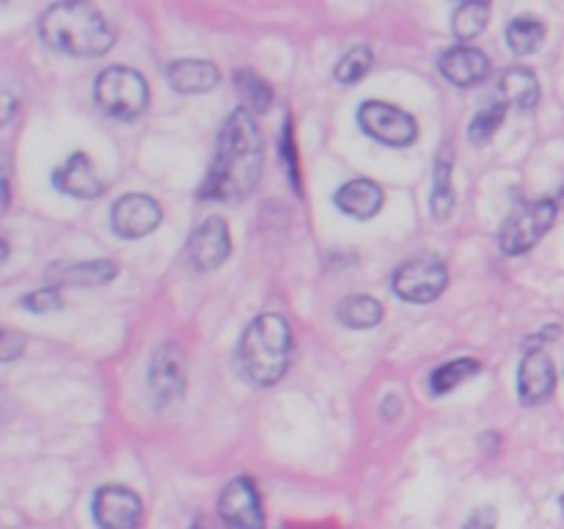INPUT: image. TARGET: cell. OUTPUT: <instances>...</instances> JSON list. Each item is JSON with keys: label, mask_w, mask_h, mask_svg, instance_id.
Segmentation results:
<instances>
[{"label": "cell", "mask_w": 564, "mask_h": 529, "mask_svg": "<svg viewBox=\"0 0 564 529\" xmlns=\"http://www.w3.org/2000/svg\"><path fill=\"white\" fill-rule=\"evenodd\" d=\"M55 187L72 198H97L105 193V180L94 160L86 152H75L58 171L53 174Z\"/></svg>", "instance_id": "5bb4252c"}, {"label": "cell", "mask_w": 564, "mask_h": 529, "mask_svg": "<svg viewBox=\"0 0 564 529\" xmlns=\"http://www.w3.org/2000/svg\"><path fill=\"white\" fill-rule=\"evenodd\" d=\"M505 36H507V44H510L512 53L532 55V53H538L540 44L545 42V25H543V20H538V17L521 14V17H516L510 25H507Z\"/></svg>", "instance_id": "44dd1931"}, {"label": "cell", "mask_w": 564, "mask_h": 529, "mask_svg": "<svg viewBox=\"0 0 564 529\" xmlns=\"http://www.w3.org/2000/svg\"><path fill=\"white\" fill-rule=\"evenodd\" d=\"M218 512L226 529H264L259 490L248 477H237L226 485L218 499Z\"/></svg>", "instance_id": "30bf717a"}, {"label": "cell", "mask_w": 564, "mask_h": 529, "mask_svg": "<svg viewBox=\"0 0 564 529\" xmlns=\"http://www.w3.org/2000/svg\"><path fill=\"white\" fill-rule=\"evenodd\" d=\"M452 207H455V187H452V158L438 154L435 163V182H433V215L438 220L449 218Z\"/></svg>", "instance_id": "cb8c5ba5"}, {"label": "cell", "mask_w": 564, "mask_h": 529, "mask_svg": "<svg viewBox=\"0 0 564 529\" xmlns=\"http://www.w3.org/2000/svg\"><path fill=\"white\" fill-rule=\"evenodd\" d=\"M193 529H213V527H209V521H207V518H198V521L193 523Z\"/></svg>", "instance_id": "836d02e7"}, {"label": "cell", "mask_w": 564, "mask_h": 529, "mask_svg": "<svg viewBox=\"0 0 564 529\" xmlns=\"http://www.w3.org/2000/svg\"><path fill=\"white\" fill-rule=\"evenodd\" d=\"M235 86L242 99V108H246L248 114H268L270 105H273V91H270V86L257 75V72L237 69Z\"/></svg>", "instance_id": "7402d4cb"}, {"label": "cell", "mask_w": 564, "mask_h": 529, "mask_svg": "<svg viewBox=\"0 0 564 529\" xmlns=\"http://www.w3.org/2000/svg\"><path fill=\"white\" fill-rule=\"evenodd\" d=\"M380 411H383L386 419H397V417H400V411H402L400 397H397V395L386 397V402H383V408H380Z\"/></svg>", "instance_id": "1f68e13d"}, {"label": "cell", "mask_w": 564, "mask_h": 529, "mask_svg": "<svg viewBox=\"0 0 564 529\" xmlns=\"http://www.w3.org/2000/svg\"><path fill=\"white\" fill-rule=\"evenodd\" d=\"M496 523H499V512H496V507L485 505L466 518L463 529H496Z\"/></svg>", "instance_id": "f1b7e54d"}, {"label": "cell", "mask_w": 564, "mask_h": 529, "mask_svg": "<svg viewBox=\"0 0 564 529\" xmlns=\"http://www.w3.org/2000/svg\"><path fill=\"white\" fill-rule=\"evenodd\" d=\"M501 94H505V102L512 105L518 110H532L540 102V80L532 69L527 66H512L501 75L499 80Z\"/></svg>", "instance_id": "d6986e66"}, {"label": "cell", "mask_w": 564, "mask_h": 529, "mask_svg": "<svg viewBox=\"0 0 564 529\" xmlns=\"http://www.w3.org/2000/svg\"><path fill=\"white\" fill-rule=\"evenodd\" d=\"M3 102H6V110H3V121L11 119V114H14V99H11V94L6 91L3 94Z\"/></svg>", "instance_id": "d6a6232c"}, {"label": "cell", "mask_w": 564, "mask_h": 529, "mask_svg": "<svg viewBox=\"0 0 564 529\" xmlns=\"http://www.w3.org/2000/svg\"><path fill=\"white\" fill-rule=\"evenodd\" d=\"M556 386V369L554 361L540 347H529L523 356L521 369H518V395H521L523 406H540L554 395Z\"/></svg>", "instance_id": "4fadbf2b"}, {"label": "cell", "mask_w": 564, "mask_h": 529, "mask_svg": "<svg viewBox=\"0 0 564 529\" xmlns=\"http://www.w3.org/2000/svg\"><path fill=\"white\" fill-rule=\"evenodd\" d=\"M169 83L180 94H209L220 86V72L213 61L185 58L169 66Z\"/></svg>", "instance_id": "ac0fdd59"}, {"label": "cell", "mask_w": 564, "mask_h": 529, "mask_svg": "<svg viewBox=\"0 0 564 529\" xmlns=\"http://www.w3.org/2000/svg\"><path fill=\"white\" fill-rule=\"evenodd\" d=\"M438 69L449 83L468 88L477 86V83H482L485 77H488L490 61L482 50L468 47V44H457V47L446 50V53L441 55Z\"/></svg>", "instance_id": "9a60e30c"}, {"label": "cell", "mask_w": 564, "mask_h": 529, "mask_svg": "<svg viewBox=\"0 0 564 529\" xmlns=\"http://www.w3.org/2000/svg\"><path fill=\"white\" fill-rule=\"evenodd\" d=\"M284 163L290 165V176L295 182V187L301 191V174H297V158H295V147H292V127L290 121L284 125Z\"/></svg>", "instance_id": "f546056e"}, {"label": "cell", "mask_w": 564, "mask_h": 529, "mask_svg": "<svg viewBox=\"0 0 564 529\" xmlns=\"http://www.w3.org/2000/svg\"><path fill=\"white\" fill-rule=\"evenodd\" d=\"M163 220V209L147 193H127L110 207V226L124 240H138V237L152 235Z\"/></svg>", "instance_id": "9c48e42d"}, {"label": "cell", "mask_w": 564, "mask_h": 529, "mask_svg": "<svg viewBox=\"0 0 564 529\" xmlns=\"http://www.w3.org/2000/svg\"><path fill=\"white\" fill-rule=\"evenodd\" d=\"M375 66V53L367 44H358L352 47L345 58L336 64V80L339 83H358L361 77L369 75V69Z\"/></svg>", "instance_id": "484cf974"}, {"label": "cell", "mask_w": 564, "mask_h": 529, "mask_svg": "<svg viewBox=\"0 0 564 529\" xmlns=\"http://www.w3.org/2000/svg\"><path fill=\"white\" fill-rule=\"evenodd\" d=\"M488 17V3H463L460 9L455 11V17H452V31H455V36L460 39V42H471V39H477L479 33L485 31Z\"/></svg>", "instance_id": "d4e9b609"}, {"label": "cell", "mask_w": 564, "mask_h": 529, "mask_svg": "<svg viewBox=\"0 0 564 529\" xmlns=\"http://www.w3.org/2000/svg\"><path fill=\"white\" fill-rule=\"evenodd\" d=\"M449 284V273L441 259H411L391 276V290L408 303H433Z\"/></svg>", "instance_id": "52a82bcc"}, {"label": "cell", "mask_w": 564, "mask_h": 529, "mask_svg": "<svg viewBox=\"0 0 564 529\" xmlns=\"http://www.w3.org/2000/svg\"><path fill=\"white\" fill-rule=\"evenodd\" d=\"M264 143L257 121L246 108L224 121L209 174L198 196L207 202H240L257 187L262 176Z\"/></svg>", "instance_id": "6da1fadb"}, {"label": "cell", "mask_w": 564, "mask_h": 529, "mask_svg": "<svg viewBox=\"0 0 564 529\" xmlns=\"http://www.w3.org/2000/svg\"><path fill=\"white\" fill-rule=\"evenodd\" d=\"M292 331L281 314H259L246 328L237 350L242 378L253 386H273L284 378L290 367Z\"/></svg>", "instance_id": "3957f363"}, {"label": "cell", "mask_w": 564, "mask_h": 529, "mask_svg": "<svg viewBox=\"0 0 564 529\" xmlns=\"http://www.w3.org/2000/svg\"><path fill=\"white\" fill-rule=\"evenodd\" d=\"M560 505H562V512H564V496H562V501H560Z\"/></svg>", "instance_id": "e575fe53"}, {"label": "cell", "mask_w": 564, "mask_h": 529, "mask_svg": "<svg viewBox=\"0 0 564 529\" xmlns=\"http://www.w3.org/2000/svg\"><path fill=\"white\" fill-rule=\"evenodd\" d=\"M358 127L386 147H411L419 138L416 119L383 99H369L358 108Z\"/></svg>", "instance_id": "8992f818"}, {"label": "cell", "mask_w": 564, "mask_h": 529, "mask_svg": "<svg viewBox=\"0 0 564 529\" xmlns=\"http://www.w3.org/2000/svg\"><path fill=\"white\" fill-rule=\"evenodd\" d=\"M336 317H339V323L347 325V328H375V325L383 320V303L375 301L372 295H350L339 303Z\"/></svg>", "instance_id": "ffe728a7"}, {"label": "cell", "mask_w": 564, "mask_h": 529, "mask_svg": "<svg viewBox=\"0 0 564 529\" xmlns=\"http://www.w3.org/2000/svg\"><path fill=\"white\" fill-rule=\"evenodd\" d=\"M91 512L99 529H138L143 518V501L124 485H102L94 494Z\"/></svg>", "instance_id": "ba28073f"}, {"label": "cell", "mask_w": 564, "mask_h": 529, "mask_svg": "<svg viewBox=\"0 0 564 529\" xmlns=\"http://www.w3.org/2000/svg\"><path fill=\"white\" fill-rule=\"evenodd\" d=\"M149 389H152V400L158 408L171 406L185 391V356L171 342L154 350L152 364H149Z\"/></svg>", "instance_id": "8fae6325"}, {"label": "cell", "mask_w": 564, "mask_h": 529, "mask_svg": "<svg viewBox=\"0 0 564 529\" xmlns=\"http://www.w3.org/2000/svg\"><path fill=\"white\" fill-rule=\"evenodd\" d=\"M94 97L110 119L130 121L147 110L149 86L141 72L130 69V66H110V69L99 72L97 83H94Z\"/></svg>", "instance_id": "277c9868"}, {"label": "cell", "mask_w": 564, "mask_h": 529, "mask_svg": "<svg viewBox=\"0 0 564 529\" xmlns=\"http://www.w3.org/2000/svg\"><path fill=\"white\" fill-rule=\"evenodd\" d=\"M50 50L75 58H97L113 47V28L91 3H53L39 20Z\"/></svg>", "instance_id": "7a4b0ae2"}, {"label": "cell", "mask_w": 564, "mask_h": 529, "mask_svg": "<svg viewBox=\"0 0 564 529\" xmlns=\"http://www.w3.org/2000/svg\"><path fill=\"white\" fill-rule=\"evenodd\" d=\"M22 347H25L22 336H17L14 331H3V336H0V356H3V361H11L14 356H20Z\"/></svg>", "instance_id": "4dcf8cb0"}, {"label": "cell", "mask_w": 564, "mask_h": 529, "mask_svg": "<svg viewBox=\"0 0 564 529\" xmlns=\"http://www.w3.org/2000/svg\"><path fill=\"white\" fill-rule=\"evenodd\" d=\"M231 235L224 218L213 215L187 237V259L196 270H215L229 259Z\"/></svg>", "instance_id": "7c38bea8"}, {"label": "cell", "mask_w": 564, "mask_h": 529, "mask_svg": "<svg viewBox=\"0 0 564 529\" xmlns=\"http://www.w3.org/2000/svg\"><path fill=\"white\" fill-rule=\"evenodd\" d=\"M22 306L33 314H47V312H58L64 306V298L55 287H42V290H33L22 298Z\"/></svg>", "instance_id": "83f0119b"}, {"label": "cell", "mask_w": 564, "mask_h": 529, "mask_svg": "<svg viewBox=\"0 0 564 529\" xmlns=\"http://www.w3.org/2000/svg\"><path fill=\"white\" fill-rule=\"evenodd\" d=\"M119 268L110 259H94V262H55L47 270L50 287H102L116 279Z\"/></svg>", "instance_id": "2e32d148"}, {"label": "cell", "mask_w": 564, "mask_h": 529, "mask_svg": "<svg viewBox=\"0 0 564 529\" xmlns=\"http://www.w3.org/2000/svg\"><path fill=\"white\" fill-rule=\"evenodd\" d=\"M505 119H507V102H490L488 108H482L477 116H474L471 127H468V138H471L474 143L490 141V138L499 132V127L505 125Z\"/></svg>", "instance_id": "4316f807"}, {"label": "cell", "mask_w": 564, "mask_h": 529, "mask_svg": "<svg viewBox=\"0 0 564 529\" xmlns=\"http://www.w3.org/2000/svg\"><path fill=\"white\" fill-rule=\"evenodd\" d=\"M477 373H479L477 358H455V361L444 364V367H438L433 375H430V389H433V395H449L452 389L466 384V380L474 378Z\"/></svg>", "instance_id": "603a6c76"}, {"label": "cell", "mask_w": 564, "mask_h": 529, "mask_svg": "<svg viewBox=\"0 0 564 529\" xmlns=\"http://www.w3.org/2000/svg\"><path fill=\"white\" fill-rule=\"evenodd\" d=\"M556 220V204L551 198H538V202L521 204L510 218L505 220L499 231V246L501 251L518 257V253L529 251L538 246L540 237L554 226Z\"/></svg>", "instance_id": "5b68a950"}, {"label": "cell", "mask_w": 564, "mask_h": 529, "mask_svg": "<svg viewBox=\"0 0 564 529\" xmlns=\"http://www.w3.org/2000/svg\"><path fill=\"white\" fill-rule=\"evenodd\" d=\"M336 207L356 220H369L383 207V187L372 180H350L336 191Z\"/></svg>", "instance_id": "e0dca14e"}]
</instances>
